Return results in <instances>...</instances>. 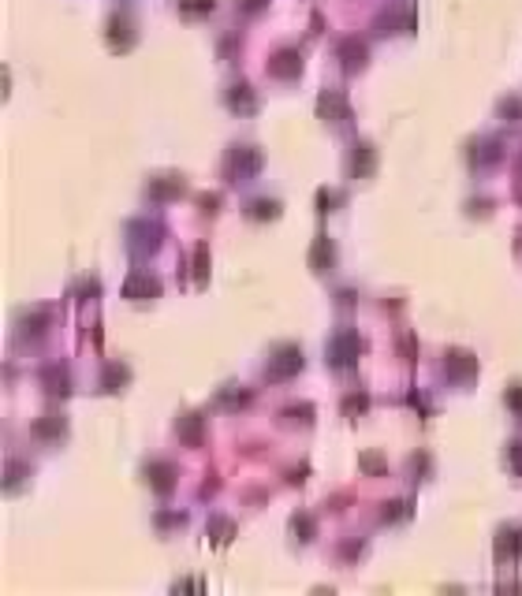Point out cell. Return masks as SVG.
I'll use <instances>...</instances> for the list:
<instances>
[{
  "mask_svg": "<svg viewBox=\"0 0 522 596\" xmlns=\"http://www.w3.org/2000/svg\"><path fill=\"white\" fill-rule=\"evenodd\" d=\"M358 351H362V339H358L354 332H339V336L329 343V358H332V366H351Z\"/></svg>",
  "mask_w": 522,
  "mask_h": 596,
  "instance_id": "cell-1",
  "label": "cell"
},
{
  "mask_svg": "<svg viewBox=\"0 0 522 596\" xmlns=\"http://www.w3.org/2000/svg\"><path fill=\"white\" fill-rule=\"evenodd\" d=\"M123 294L127 298H135V302H145V298H157L160 294V284H157V276H145V272H135L123 284Z\"/></svg>",
  "mask_w": 522,
  "mask_h": 596,
  "instance_id": "cell-2",
  "label": "cell"
},
{
  "mask_svg": "<svg viewBox=\"0 0 522 596\" xmlns=\"http://www.w3.org/2000/svg\"><path fill=\"white\" fill-rule=\"evenodd\" d=\"M302 369V358H299V346H280L272 351V366H269V376H291Z\"/></svg>",
  "mask_w": 522,
  "mask_h": 596,
  "instance_id": "cell-3",
  "label": "cell"
},
{
  "mask_svg": "<svg viewBox=\"0 0 522 596\" xmlns=\"http://www.w3.org/2000/svg\"><path fill=\"white\" fill-rule=\"evenodd\" d=\"M448 358H451V361H448V373H451V376H466V380H470V376H474V369H478V361H474V358H470V354H463V351H459V354H455V351H451Z\"/></svg>",
  "mask_w": 522,
  "mask_h": 596,
  "instance_id": "cell-4",
  "label": "cell"
},
{
  "mask_svg": "<svg viewBox=\"0 0 522 596\" xmlns=\"http://www.w3.org/2000/svg\"><path fill=\"white\" fill-rule=\"evenodd\" d=\"M522 537V529H503V533H500V544H496V555L500 559H511V555H518V540Z\"/></svg>",
  "mask_w": 522,
  "mask_h": 596,
  "instance_id": "cell-5",
  "label": "cell"
},
{
  "mask_svg": "<svg viewBox=\"0 0 522 596\" xmlns=\"http://www.w3.org/2000/svg\"><path fill=\"white\" fill-rule=\"evenodd\" d=\"M272 75H299V56L295 53H280V56H272Z\"/></svg>",
  "mask_w": 522,
  "mask_h": 596,
  "instance_id": "cell-6",
  "label": "cell"
},
{
  "mask_svg": "<svg viewBox=\"0 0 522 596\" xmlns=\"http://www.w3.org/2000/svg\"><path fill=\"white\" fill-rule=\"evenodd\" d=\"M172 473H175V470L168 466V462H160V466H150V481H153L160 492H168V488H172Z\"/></svg>",
  "mask_w": 522,
  "mask_h": 596,
  "instance_id": "cell-7",
  "label": "cell"
},
{
  "mask_svg": "<svg viewBox=\"0 0 522 596\" xmlns=\"http://www.w3.org/2000/svg\"><path fill=\"white\" fill-rule=\"evenodd\" d=\"M198 433H202V421H198V413H190V421H179V436H190V443H198Z\"/></svg>",
  "mask_w": 522,
  "mask_h": 596,
  "instance_id": "cell-8",
  "label": "cell"
},
{
  "mask_svg": "<svg viewBox=\"0 0 522 596\" xmlns=\"http://www.w3.org/2000/svg\"><path fill=\"white\" fill-rule=\"evenodd\" d=\"M295 533H302L299 540H309V533H314V522H309V518H302V515H299V518H295Z\"/></svg>",
  "mask_w": 522,
  "mask_h": 596,
  "instance_id": "cell-9",
  "label": "cell"
},
{
  "mask_svg": "<svg viewBox=\"0 0 522 596\" xmlns=\"http://www.w3.org/2000/svg\"><path fill=\"white\" fill-rule=\"evenodd\" d=\"M362 470H373V473H384V462H381L377 455H369V458H362Z\"/></svg>",
  "mask_w": 522,
  "mask_h": 596,
  "instance_id": "cell-10",
  "label": "cell"
},
{
  "mask_svg": "<svg viewBox=\"0 0 522 596\" xmlns=\"http://www.w3.org/2000/svg\"><path fill=\"white\" fill-rule=\"evenodd\" d=\"M508 458H511V466H518V473H522V443L511 447V455H508Z\"/></svg>",
  "mask_w": 522,
  "mask_h": 596,
  "instance_id": "cell-11",
  "label": "cell"
},
{
  "mask_svg": "<svg viewBox=\"0 0 522 596\" xmlns=\"http://www.w3.org/2000/svg\"><path fill=\"white\" fill-rule=\"evenodd\" d=\"M508 403H511V406H518V410H522V391H511V395H508Z\"/></svg>",
  "mask_w": 522,
  "mask_h": 596,
  "instance_id": "cell-12",
  "label": "cell"
}]
</instances>
